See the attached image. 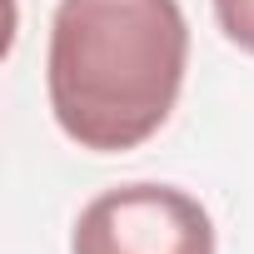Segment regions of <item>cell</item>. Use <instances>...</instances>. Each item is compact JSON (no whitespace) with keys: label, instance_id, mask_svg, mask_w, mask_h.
<instances>
[{"label":"cell","instance_id":"obj_3","mask_svg":"<svg viewBox=\"0 0 254 254\" xmlns=\"http://www.w3.org/2000/svg\"><path fill=\"white\" fill-rule=\"evenodd\" d=\"M214 20H219L229 45L254 55V0H214Z\"/></svg>","mask_w":254,"mask_h":254},{"label":"cell","instance_id":"obj_1","mask_svg":"<svg viewBox=\"0 0 254 254\" xmlns=\"http://www.w3.org/2000/svg\"><path fill=\"white\" fill-rule=\"evenodd\" d=\"M185 65L180 0H60L45 55L50 115L90 155L140 150L170 120Z\"/></svg>","mask_w":254,"mask_h":254},{"label":"cell","instance_id":"obj_2","mask_svg":"<svg viewBox=\"0 0 254 254\" xmlns=\"http://www.w3.org/2000/svg\"><path fill=\"white\" fill-rule=\"evenodd\" d=\"M70 254H214V219L175 185H115L80 209Z\"/></svg>","mask_w":254,"mask_h":254}]
</instances>
